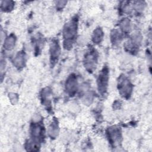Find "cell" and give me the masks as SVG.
Returning a JSON list of instances; mask_svg holds the SVG:
<instances>
[{
  "mask_svg": "<svg viewBox=\"0 0 152 152\" xmlns=\"http://www.w3.org/2000/svg\"><path fill=\"white\" fill-rule=\"evenodd\" d=\"M15 37L13 34L10 35L4 41V48L7 50H11L15 46Z\"/></svg>",
  "mask_w": 152,
  "mask_h": 152,
  "instance_id": "obj_10",
  "label": "cell"
},
{
  "mask_svg": "<svg viewBox=\"0 0 152 152\" xmlns=\"http://www.w3.org/2000/svg\"><path fill=\"white\" fill-rule=\"evenodd\" d=\"M109 78V71L106 67L104 68L100 72L97 78V86L99 92L104 94L107 90Z\"/></svg>",
  "mask_w": 152,
  "mask_h": 152,
  "instance_id": "obj_3",
  "label": "cell"
},
{
  "mask_svg": "<svg viewBox=\"0 0 152 152\" xmlns=\"http://www.w3.org/2000/svg\"><path fill=\"white\" fill-rule=\"evenodd\" d=\"M103 32L100 28H97L93 35V40L95 43H99L103 39Z\"/></svg>",
  "mask_w": 152,
  "mask_h": 152,
  "instance_id": "obj_11",
  "label": "cell"
},
{
  "mask_svg": "<svg viewBox=\"0 0 152 152\" xmlns=\"http://www.w3.org/2000/svg\"><path fill=\"white\" fill-rule=\"evenodd\" d=\"M25 62V55L23 52H18L14 59V64L16 67H23Z\"/></svg>",
  "mask_w": 152,
  "mask_h": 152,
  "instance_id": "obj_9",
  "label": "cell"
},
{
  "mask_svg": "<svg viewBox=\"0 0 152 152\" xmlns=\"http://www.w3.org/2000/svg\"><path fill=\"white\" fill-rule=\"evenodd\" d=\"M121 27L124 31H128L130 29V22L128 18L124 19L121 22Z\"/></svg>",
  "mask_w": 152,
  "mask_h": 152,
  "instance_id": "obj_13",
  "label": "cell"
},
{
  "mask_svg": "<svg viewBox=\"0 0 152 152\" xmlns=\"http://www.w3.org/2000/svg\"><path fill=\"white\" fill-rule=\"evenodd\" d=\"M77 31V20H72L68 22L64 28L63 31V37L65 39V44L66 46L65 48L68 47H71L73 40L76 36Z\"/></svg>",
  "mask_w": 152,
  "mask_h": 152,
  "instance_id": "obj_1",
  "label": "cell"
},
{
  "mask_svg": "<svg viewBox=\"0 0 152 152\" xmlns=\"http://www.w3.org/2000/svg\"><path fill=\"white\" fill-rule=\"evenodd\" d=\"M118 90L121 95L125 98H128L132 90V86L129 80L125 77H121L118 81Z\"/></svg>",
  "mask_w": 152,
  "mask_h": 152,
  "instance_id": "obj_2",
  "label": "cell"
},
{
  "mask_svg": "<svg viewBox=\"0 0 152 152\" xmlns=\"http://www.w3.org/2000/svg\"><path fill=\"white\" fill-rule=\"evenodd\" d=\"M97 56L95 50H91L86 55L84 58V65L86 69L90 72H92L96 66Z\"/></svg>",
  "mask_w": 152,
  "mask_h": 152,
  "instance_id": "obj_4",
  "label": "cell"
},
{
  "mask_svg": "<svg viewBox=\"0 0 152 152\" xmlns=\"http://www.w3.org/2000/svg\"><path fill=\"white\" fill-rule=\"evenodd\" d=\"M108 137L110 142L113 145H116L121 142V132L120 128L117 126H112L108 129L107 131Z\"/></svg>",
  "mask_w": 152,
  "mask_h": 152,
  "instance_id": "obj_5",
  "label": "cell"
},
{
  "mask_svg": "<svg viewBox=\"0 0 152 152\" xmlns=\"http://www.w3.org/2000/svg\"><path fill=\"white\" fill-rule=\"evenodd\" d=\"M77 86L78 84L76 77L74 75H70L65 83V89L66 92L70 95L74 94L77 90Z\"/></svg>",
  "mask_w": 152,
  "mask_h": 152,
  "instance_id": "obj_6",
  "label": "cell"
},
{
  "mask_svg": "<svg viewBox=\"0 0 152 152\" xmlns=\"http://www.w3.org/2000/svg\"><path fill=\"white\" fill-rule=\"evenodd\" d=\"M43 127L39 124H34L31 128V134L33 138L37 141L39 140L43 136Z\"/></svg>",
  "mask_w": 152,
  "mask_h": 152,
  "instance_id": "obj_7",
  "label": "cell"
},
{
  "mask_svg": "<svg viewBox=\"0 0 152 152\" xmlns=\"http://www.w3.org/2000/svg\"><path fill=\"white\" fill-rule=\"evenodd\" d=\"M121 38V36L119 34V33L116 31V30H114L113 33H112V35H111V39H113V42L114 43H117L118 42H119L120 39Z\"/></svg>",
  "mask_w": 152,
  "mask_h": 152,
  "instance_id": "obj_14",
  "label": "cell"
},
{
  "mask_svg": "<svg viewBox=\"0 0 152 152\" xmlns=\"http://www.w3.org/2000/svg\"><path fill=\"white\" fill-rule=\"evenodd\" d=\"M50 53L52 62L56 61L60 54V48L56 41L52 42L50 46Z\"/></svg>",
  "mask_w": 152,
  "mask_h": 152,
  "instance_id": "obj_8",
  "label": "cell"
},
{
  "mask_svg": "<svg viewBox=\"0 0 152 152\" xmlns=\"http://www.w3.org/2000/svg\"><path fill=\"white\" fill-rule=\"evenodd\" d=\"M14 7V3L12 1H2L1 3V9L4 11H9Z\"/></svg>",
  "mask_w": 152,
  "mask_h": 152,
  "instance_id": "obj_12",
  "label": "cell"
}]
</instances>
